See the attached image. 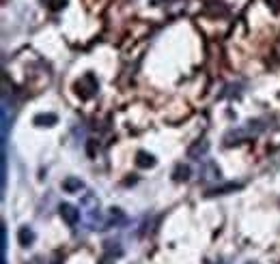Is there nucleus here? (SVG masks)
<instances>
[{
    "instance_id": "obj_1",
    "label": "nucleus",
    "mask_w": 280,
    "mask_h": 264,
    "mask_svg": "<svg viewBox=\"0 0 280 264\" xmlns=\"http://www.w3.org/2000/svg\"><path fill=\"white\" fill-rule=\"evenodd\" d=\"M97 92V80H95V76H84L80 82H78V94L82 99H91L93 94Z\"/></svg>"
},
{
    "instance_id": "obj_2",
    "label": "nucleus",
    "mask_w": 280,
    "mask_h": 264,
    "mask_svg": "<svg viewBox=\"0 0 280 264\" xmlns=\"http://www.w3.org/2000/svg\"><path fill=\"white\" fill-rule=\"evenodd\" d=\"M58 213H60V217L65 219L67 226H76L78 221H80V210H78L74 204H60Z\"/></svg>"
},
{
    "instance_id": "obj_3",
    "label": "nucleus",
    "mask_w": 280,
    "mask_h": 264,
    "mask_svg": "<svg viewBox=\"0 0 280 264\" xmlns=\"http://www.w3.org/2000/svg\"><path fill=\"white\" fill-rule=\"evenodd\" d=\"M17 241H19V245L22 247H28V245H33V241H35V232L33 228H28V226H22L17 232Z\"/></svg>"
},
{
    "instance_id": "obj_4",
    "label": "nucleus",
    "mask_w": 280,
    "mask_h": 264,
    "mask_svg": "<svg viewBox=\"0 0 280 264\" xmlns=\"http://www.w3.org/2000/svg\"><path fill=\"white\" fill-rule=\"evenodd\" d=\"M63 189H65V191H69V194H78L80 189H84V183H82L80 178L69 176V178H65V181H63Z\"/></svg>"
},
{
    "instance_id": "obj_5",
    "label": "nucleus",
    "mask_w": 280,
    "mask_h": 264,
    "mask_svg": "<svg viewBox=\"0 0 280 264\" xmlns=\"http://www.w3.org/2000/svg\"><path fill=\"white\" fill-rule=\"evenodd\" d=\"M136 165H138V167H153V165H155V157L149 155V153H138Z\"/></svg>"
},
{
    "instance_id": "obj_6",
    "label": "nucleus",
    "mask_w": 280,
    "mask_h": 264,
    "mask_svg": "<svg viewBox=\"0 0 280 264\" xmlns=\"http://www.w3.org/2000/svg\"><path fill=\"white\" fill-rule=\"evenodd\" d=\"M56 116L54 114H39V116H35V123L39 125V127H52V125H56Z\"/></svg>"
},
{
    "instance_id": "obj_7",
    "label": "nucleus",
    "mask_w": 280,
    "mask_h": 264,
    "mask_svg": "<svg viewBox=\"0 0 280 264\" xmlns=\"http://www.w3.org/2000/svg\"><path fill=\"white\" fill-rule=\"evenodd\" d=\"M207 149H209V144H207V142H196L192 149L188 151V155L192 157V159H199V155H205Z\"/></svg>"
},
{
    "instance_id": "obj_8",
    "label": "nucleus",
    "mask_w": 280,
    "mask_h": 264,
    "mask_svg": "<svg viewBox=\"0 0 280 264\" xmlns=\"http://www.w3.org/2000/svg\"><path fill=\"white\" fill-rule=\"evenodd\" d=\"M50 11H60V9H65V5H67V0H41Z\"/></svg>"
},
{
    "instance_id": "obj_9",
    "label": "nucleus",
    "mask_w": 280,
    "mask_h": 264,
    "mask_svg": "<svg viewBox=\"0 0 280 264\" xmlns=\"http://www.w3.org/2000/svg\"><path fill=\"white\" fill-rule=\"evenodd\" d=\"M190 178V167L188 165H179L175 170V181H188Z\"/></svg>"
},
{
    "instance_id": "obj_10",
    "label": "nucleus",
    "mask_w": 280,
    "mask_h": 264,
    "mask_svg": "<svg viewBox=\"0 0 280 264\" xmlns=\"http://www.w3.org/2000/svg\"><path fill=\"white\" fill-rule=\"evenodd\" d=\"M162 3H166V0H151V5H162Z\"/></svg>"
},
{
    "instance_id": "obj_11",
    "label": "nucleus",
    "mask_w": 280,
    "mask_h": 264,
    "mask_svg": "<svg viewBox=\"0 0 280 264\" xmlns=\"http://www.w3.org/2000/svg\"><path fill=\"white\" fill-rule=\"evenodd\" d=\"M248 264H256V262H248Z\"/></svg>"
}]
</instances>
